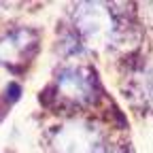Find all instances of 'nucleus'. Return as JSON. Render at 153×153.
Listing matches in <instances>:
<instances>
[{
  "label": "nucleus",
  "instance_id": "39448f33",
  "mask_svg": "<svg viewBox=\"0 0 153 153\" xmlns=\"http://www.w3.org/2000/svg\"><path fill=\"white\" fill-rule=\"evenodd\" d=\"M102 153H123V151H119V149H113V147H106Z\"/></svg>",
  "mask_w": 153,
  "mask_h": 153
},
{
  "label": "nucleus",
  "instance_id": "7ed1b4c3",
  "mask_svg": "<svg viewBox=\"0 0 153 153\" xmlns=\"http://www.w3.org/2000/svg\"><path fill=\"white\" fill-rule=\"evenodd\" d=\"M49 149L51 153H102L106 145L96 123L70 119L53 130Z\"/></svg>",
  "mask_w": 153,
  "mask_h": 153
},
{
  "label": "nucleus",
  "instance_id": "20e7f679",
  "mask_svg": "<svg viewBox=\"0 0 153 153\" xmlns=\"http://www.w3.org/2000/svg\"><path fill=\"white\" fill-rule=\"evenodd\" d=\"M38 51V34L32 28H17L0 36V66L28 64Z\"/></svg>",
  "mask_w": 153,
  "mask_h": 153
},
{
  "label": "nucleus",
  "instance_id": "f03ea898",
  "mask_svg": "<svg viewBox=\"0 0 153 153\" xmlns=\"http://www.w3.org/2000/svg\"><path fill=\"white\" fill-rule=\"evenodd\" d=\"M74 34L89 47H111L123 34V24L108 4L83 2L74 11Z\"/></svg>",
  "mask_w": 153,
  "mask_h": 153
},
{
  "label": "nucleus",
  "instance_id": "f257e3e1",
  "mask_svg": "<svg viewBox=\"0 0 153 153\" xmlns=\"http://www.w3.org/2000/svg\"><path fill=\"white\" fill-rule=\"evenodd\" d=\"M53 96H49L51 102L57 104L60 108H87L98 100V91H100V83L98 76L89 66L83 64H72V66H64L57 70L53 83L49 85V89Z\"/></svg>",
  "mask_w": 153,
  "mask_h": 153
}]
</instances>
